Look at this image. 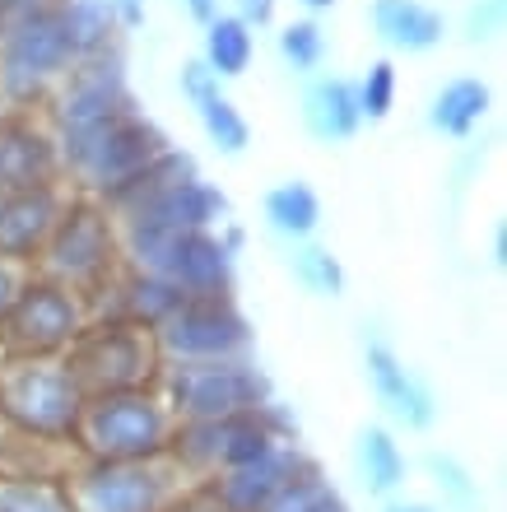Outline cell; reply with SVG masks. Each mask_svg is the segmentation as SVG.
<instances>
[{
    "instance_id": "cell-1",
    "label": "cell",
    "mask_w": 507,
    "mask_h": 512,
    "mask_svg": "<svg viewBox=\"0 0 507 512\" xmlns=\"http://www.w3.org/2000/svg\"><path fill=\"white\" fill-rule=\"evenodd\" d=\"M168 149V135L159 122H149L140 108H126L107 122L89 126L75 135H56V154H61V177L70 191L80 196H103L131 177L135 168H145L154 154Z\"/></svg>"
},
{
    "instance_id": "cell-2",
    "label": "cell",
    "mask_w": 507,
    "mask_h": 512,
    "mask_svg": "<svg viewBox=\"0 0 507 512\" xmlns=\"http://www.w3.org/2000/svg\"><path fill=\"white\" fill-rule=\"evenodd\" d=\"M173 429L177 419L163 405L159 387H131L89 396L75 438L89 461H149L168 452Z\"/></svg>"
},
{
    "instance_id": "cell-3",
    "label": "cell",
    "mask_w": 507,
    "mask_h": 512,
    "mask_svg": "<svg viewBox=\"0 0 507 512\" xmlns=\"http://www.w3.org/2000/svg\"><path fill=\"white\" fill-rule=\"evenodd\" d=\"M84 387L61 359H0V419L24 438L70 443L84 415Z\"/></svg>"
},
{
    "instance_id": "cell-4",
    "label": "cell",
    "mask_w": 507,
    "mask_h": 512,
    "mask_svg": "<svg viewBox=\"0 0 507 512\" xmlns=\"http://www.w3.org/2000/svg\"><path fill=\"white\" fill-rule=\"evenodd\" d=\"M38 275L47 280L66 284L75 294H89L107 275H117L121 270V229L117 219L107 215V205L94 201V196H80V191H70L66 210L56 219L52 238L42 247L38 256Z\"/></svg>"
},
{
    "instance_id": "cell-5",
    "label": "cell",
    "mask_w": 507,
    "mask_h": 512,
    "mask_svg": "<svg viewBox=\"0 0 507 512\" xmlns=\"http://www.w3.org/2000/svg\"><path fill=\"white\" fill-rule=\"evenodd\" d=\"M121 261L182 294H233V247L214 229H121Z\"/></svg>"
},
{
    "instance_id": "cell-6",
    "label": "cell",
    "mask_w": 507,
    "mask_h": 512,
    "mask_svg": "<svg viewBox=\"0 0 507 512\" xmlns=\"http://www.w3.org/2000/svg\"><path fill=\"white\" fill-rule=\"evenodd\" d=\"M154 387H159L163 405L173 410L177 424L224 419L270 405V378L252 364V354H242V359H201V364H163Z\"/></svg>"
},
{
    "instance_id": "cell-7",
    "label": "cell",
    "mask_w": 507,
    "mask_h": 512,
    "mask_svg": "<svg viewBox=\"0 0 507 512\" xmlns=\"http://www.w3.org/2000/svg\"><path fill=\"white\" fill-rule=\"evenodd\" d=\"M75 52L52 10L0 33V112H42L56 84L70 75Z\"/></svg>"
},
{
    "instance_id": "cell-8",
    "label": "cell",
    "mask_w": 507,
    "mask_h": 512,
    "mask_svg": "<svg viewBox=\"0 0 507 512\" xmlns=\"http://www.w3.org/2000/svg\"><path fill=\"white\" fill-rule=\"evenodd\" d=\"M84 326L89 312L75 289L47 280L38 270H24L10 312L0 322V359H61Z\"/></svg>"
},
{
    "instance_id": "cell-9",
    "label": "cell",
    "mask_w": 507,
    "mask_h": 512,
    "mask_svg": "<svg viewBox=\"0 0 507 512\" xmlns=\"http://www.w3.org/2000/svg\"><path fill=\"white\" fill-rule=\"evenodd\" d=\"M284 438H289V424H284V415L270 401L261 410H242V415L177 424L168 457L182 466V475H219L256 461L266 447L284 443Z\"/></svg>"
},
{
    "instance_id": "cell-10",
    "label": "cell",
    "mask_w": 507,
    "mask_h": 512,
    "mask_svg": "<svg viewBox=\"0 0 507 512\" xmlns=\"http://www.w3.org/2000/svg\"><path fill=\"white\" fill-rule=\"evenodd\" d=\"M61 364L70 368V378L84 387V396L98 391H131V387H154L163 368V354L154 345V331L131 322H89L75 336Z\"/></svg>"
},
{
    "instance_id": "cell-11",
    "label": "cell",
    "mask_w": 507,
    "mask_h": 512,
    "mask_svg": "<svg viewBox=\"0 0 507 512\" xmlns=\"http://www.w3.org/2000/svg\"><path fill=\"white\" fill-rule=\"evenodd\" d=\"M163 364H201V359H242L252 354V322L233 294H191L154 331Z\"/></svg>"
},
{
    "instance_id": "cell-12",
    "label": "cell",
    "mask_w": 507,
    "mask_h": 512,
    "mask_svg": "<svg viewBox=\"0 0 507 512\" xmlns=\"http://www.w3.org/2000/svg\"><path fill=\"white\" fill-rule=\"evenodd\" d=\"M66 494L75 512H163L182 494V466L168 452L149 461H89Z\"/></svg>"
},
{
    "instance_id": "cell-13",
    "label": "cell",
    "mask_w": 507,
    "mask_h": 512,
    "mask_svg": "<svg viewBox=\"0 0 507 512\" xmlns=\"http://www.w3.org/2000/svg\"><path fill=\"white\" fill-rule=\"evenodd\" d=\"M135 108L131 80H126V52L107 47L98 56H84L70 66V75L56 84V94L42 108V122L52 126V135H75L89 126L117 117V112Z\"/></svg>"
},
{
    "instance_id": "cell-14",
    "label": "cell",
    "mask_w": 507,
    "mask_h": 512,
    "mask_svg": "<svg viewBox=\"0 0 507 512\" xmlns=\"http://www.w3.org/2000/svg\"><path fill=\"white\" fill-rule=\"evenodd\" d=\"M47 182H66L52 126L42 112H0V196Z\"/></svg>"
},
{
    "instance_id": "cell-15",
    "label": "cell",
    "mask_w": 507,
    "mask_h": 512,
    "mask_svg": "<svg viewBox=\"0 0 507 512\" xmlns=\"http://www.w3.org/2000/svg\"><path fill=\"white\" fill-rule=\"evenodd\" d=\"M66 201H70L66 182L10 191V196L0 201V261H10V266H19V270L38 266V256H42V247H47V238H52Z\"/></svg>"
},
{
    "instance_id": "cell-16",
    "label": "cell",
    "mask_w": 507,
    "mask_h": 512,
    "mask_svg": "<svg viewBox=\"0 0 507 512\" xmlns=\"http://www.w3.org/2000/svg\"><path fill=\"white\" fill-rule=\"evenodd\" d=\"M224 215H228V196L196 173V177H182V182H168V187H159L140 205H131L117 219V229H168V233L219 229Z\"/></svg>"
},
{
    "instance_id": "cell-17",
    "label": "cell",
    "mask_w": 507,
    "mask_h": 512,
    "mask_svg": "<svg viewBox=\"0 0 507 512\" xmlns=\"http://www.w3.org/2000/svg\"><path fill=\"white\" fill-rule=\"evenodd\" d=\"M312 461L303 457V447L294 443V438H284V443L266 447L256 461H247V466H233V471H219L210 480V489L219 494V503H224L228 512H261L270 503V494L275 489H284L294 475H303Z\"/></svg>"
},
{
    "instance_id": "cell-18",
    "label": "cell",
    "mask_w": 507,
    "mask_h": 512,
    "mask_svg": "<svg viewBox=\"0 0 507 512\" xmlns=\"http://www.w3.org/2000/svg\"><path fill=\"white\" fill-rule=\"evenodd\" d=\"M363 364H368V382H373L377 401L387 405L405 429H433V419H438V396L428 391V382L419 378L414 368L401 364V354L391 350V345H382V340H368Z\"/></svg>"
},
{
    "instance_id": "cell-19",
    "label": "cell",
    "mask_w": 507,
    "mask_h": 512,
    "mask_svg": "<svg viewBox=\"0 0 507 512\" xmlns=\"http://www.w3.org/2000/svg\"><path fill=\"white\" fill-rule=\"evenodd\" d=\"M303 126L312 140L321 145H340V140H354L363 126L359 98H354V80L345 75H317V80L303 89Z\"/></svg>"
},
{
    "instance_id": "cell-20",
    "label": "cell",
    "mask_w": 507,
    "mask_h": 512,
    "mask_svg": "<svg viewBox=\"0 0 507 512\" xmlns=\"http://www.w3.org/2000/svg\"><path fill=\"white\" fill-rule=\"evenodd\" d=\"M373 33L391 52L419 56V52H433L442 42L447 19L433 5H424V0H373Z\"/></svg>"
},
{
    "instance_id": "cell-21",
    "label": "cell",
    "mask_w": 507,
    "mask_h": 512,
    "mask_svg": "<svg viewBox=\"0 0 507 512\" xmlns=\"http://www.w3.org/2000/svg\"><path fill=\"white\" fill-rule=\"evenodd\" d=\"M494 108V89L475 75H461V80H447L428 103V126L438 135H452V140H466V135L480 131V122Z\"/></svg>"
},
{
    "instance_id": "cell-22",
    "label": "cell",
    "mask_w": 507,
    "mask_h": 512,
    "mask_svg": "<svg viewBox=\"0 0 507 512\" xmlns=\"http://www.w3.org/2000/svg\"><path fill=\"white\" fill-rule=\"evenodd\" d=\"M56 24L66 33L75 61L98 56L107 47H121V24L112 0H56Z\"/></svg>"
},
{
    "instance_id": "cell-23",
    "label": "cell",
    "mask_w": 507,
    "mask_h": 512,
    "mask_svg": "<svg viewBox=\"0 0 507 512\" xmlns=\"http://www.w3.org/2000/svg\"><path fill=\"white\" fill-rule=\"evenodd\" d=\"M354 471H359L363 489L368 494H396L405 485V471H410V461H405L401 443L391 438V429L382 424H368V429L354 438Z\"/></svg>"
},
{
    "instance_id": "cell-24",
    "label": "cell",
    "mask_w": 507,
    "mask_h": 512,
    "mask_svg": "<svg viewBox=\"0 0 507 512\" xmlns=\"http://www.w3.org/2000/svg\"><path fill=\"white\" fill-rule=\"evenodd\" d=\"M256 56V33L242 24L238 14H214L210 24H205V47H201V61L210 70L214 80H238L247 75Z\"/></svg>"
},
{
    "instance_id": "cell-25",
    "label": "cell",
    "mask_w": 507,
    "mask_h": 512,
    "mask_svg": "<svg viewBox=\"0 0 507 512\" xmlns=\"http://www.w3.org/2000/svg\"><path fill=\"white\" fill-rule=\"evenodd\" d=\"M266 224L270 233H280L284 243H307L321 224V196L307 182H280L266 191Z\"/></svg>"
},
{
    "instance_id": "cell-26",
    "label": "cell",
    "mask_w": 507,
    "mask_h": 512,
    "mask_svg": "<svg viewBox=\"0 0 507 512\" xmlns=\"http://www.w3.org/2000/svg\"><path fill=\"white\" fill-rule=\"evenodd\" d=\"M191 108H196L201 131L210 135V145L219 149V154H242V149L252 145V126H247V117L238 112V103L224 94V84H219L214 94H205L201 103H191Z\"/></svg>"
},
{
    "instance_id": "cell-27",
    "label": "cell",
    "mask_w": 507,
    "mask_h": 512,
    "mask_svg": "<svg viewBox=\"0 0 507 512\" xmlns=\"http://www.w3.org/2000/svg\"><path fill=\"white\" fill-rule=\"evenodd\" d=\"M289 270H294V280L303 284L307 294H317V298L345 294V266H340V256H335L331 247H317L312 238H307V243H294Z\"/></svg>"
},
{
    "instance_id": "cell-28",
    "label": "cell",
    "mask_w": 507,
    "mask_h": 512,
    "mask_svg": "<svg viewBox=\"0 0 507 512\" xmlns=\"http://www.w3.org/2000/svg\"><path fill=\"white\" fill-rule=\"evenodd\" d=\"M0 512H75V503L56 480L14 475V480H0Z\"/></svg>"
},
{
    "instance_id": "cell-29",
    "label": "cell",
    "mask_w": 507,
    "mask_h": 512,
    "mask_svg": "<svg viewBox=\"0 0 507 512\" xmlns=\"http://www.w3.org/2000/svg\"><path fill=\"white\" fill-rule=\"evenodd\" d=\"M275 47H280V61L294 75H312V70L326 61V33H321V24L307 14V19H294V24L280 28V38H275Z\"/></svg>"
},
{
    "instance_id": "cell-30",
    "label": "cell",
    "mask_w": 507,
    "mask_h": 512,
    "mask_svg": "<svg viewBox=\"0 0 507 512\" xmlns=\"http://www.w3.org/2000/svg\"><path fill=\"white\" fill-rule=\"evenodd\" d=\"M335 499H340V494H335L331 480H326L317 466H307V471L294 475L284 489H275L261 512H321L326 503H335Z\"/></svg>"
},
{
    "instance_id": "cell-31",
    "label": "cell",
    "mask_w": 507,
    "mask_h": 512,
    "mask_svg": "<svg viewBox=\"0 0 507 512\" xmlns=\"http://www.w3.org/2000/svg\"><path fill=\"white\" fill-rule=\"evenodd\" d=\"M354 98H359L363 122H387L396 98H401V75L391 61H373L363 80H354Z\"/></svg>"
},
{
    "instance_id": "cell-32",
    "label": "cell",
    "mask_w": 507,
    "mask_h": 512,
    "mask_svg": "<svg viewBox=\"0 0 507 512\" xmlns=\"http://www.w3.org/2000/svg\"><path fill=\"white\" fill-rule=\"evenodd\" d=\"M428 475H433V485L447 494V499H456V503H475L480 499V489H475V480H470V471L461 466L456 457H428Z\"/></svg>"
},
{
    "instance_id": "cell-33",
    "label": "cell",
    "mask_w": 507,
    "mask_h": 512,
    "mask_svg": "<svg viewBox=\"0 0 507 512\" xmlns=\"http://www.w3.org/2000/svg\"><path fill=\"white\" fill-rule=\"evenodd\" d=\"M507 24V0H475L466 10V38L470 42H494Z\"/></svg>"
},
{
    "instance_id": "cell-34",
    "label": "cell",
    "mask_w": 507,
    "mask_h": 512,
    "mask_svg": "<svg viewBox=\"0 0 507 512\" xmlns=\"http://www.w3.org/2000/svg\"><path fill=\"white\" fill-rule=\"evenodd\" d=\"M224 80H214L210 70H205V61H191V66H182V75H177V89L191 98V103H201L205 94H214Z\"/></svg>"
},
{
    "instance_id": "cell-35",
    "label": "cell",
    "mask_w": 507,
    "mask_h": 512,
    "mask_svg": "<svg viewBox=\"0 0 507 512\" xmlns=\"http://www.w3.org/2000/svg\"><path fill=\"white\" fill-rule=\"evenodd\" d=\"M163 512H228V508L219 503V494L210 485H201V489H182Z\"/></svg>"
},
{
    "instance_id": "cell-36",
    "label": "cell",
    "mask_w": 507,
    "mask_h": 512,
    "mask_svg": "<svg viewBox=\"0 0 507 512\" xmlns=\"http://www.w3.org/2000/svg\"><path fill=\"white\" fill-rule=\"evenodd\" d=\"M56 0H0V33L14 24H24V19H33V14L52 10Z\"/></svg>"
},
{
    "instance_id": "cell-37",
    "label": "cell",
    "mask_w": 507,
    "mask_h": 512,
    "mask_svg": "<svg viewBox=\"0 0 507 512\" xmlns=\"http://www.w3.org/2000/svg\"><path fill=\"white\" fill-rule=\"evenodd\" d=\"M275 10H280V0H238V10H233V14H238L242 24L256 33V28L275 24Z\"/></svg>"
},
{
    "instance_id": "cell-38",
    "label": "cell",
    "mask_w": 507,
    "mask_h": 512,
    "mask_svg": "<svg viewBox=\"0 0 507 512\" xmlns=\"http://www.w3.org/2000/svg\"><path fill=\"white\" fill-rule=\"evenodd\" d=\"M19 280H24V270L10 266V261H0V322H5V312H10L14 303V289H19Z\"/></svg>"
},
{
    "instance_id": "cell-39",
    "label": "cell",
    "mask_w": 507,
    "mask_h": 512,
    "mask_svg": "<svg viewBox=\"0 0 507 512\" xmlns=\"http://www.w3.org/2000/svg\"><path fill=\"white\" fill-rule=\"evenodd\" d=\"M112 10H117L121 33H131V28L145 24V0H112Z\"/></svg>"
},
{
    "instance_id": "cell-40",
    "label": "cell",
    "mask_w": 507,
    "mask_h": 512,
    "mask_svg": "<svg viewBox=\"0 0 507 512\" xmlns=\"http://www.w3.org/2000/svg\"><path fill=\"white\" fill-rule=\"evenodd\" d=\"M182 10H187L196 24H210L214 14H219V0H182Z\"/></svg>"
},
{
    "instance_id": "cell-41",
    "label": "cell",
    "mask_w": 507,
    "mask_h": 512,
    "mask_svg": "<svg viewBox=\"0 0 507 512\" xmlns=\"http://www.w3.org/2000/svg\"><path fill=\"white\" fill-rule=\"evenodd\" d=\"M494 261L498 266H507V229L498 224V233H494Z\"/></svg>"
},
{
    "instance_id": "cell-42",
    "label": "cell",
    "mask_w": 507,
    "mask_h": 512,
    "mask_svg": "<svg viewBox=\"0 0 507 512\" xmlns=\"http://www.w3.org/2000/svg\"><path fill=\"white\" fill-rule=\"evenodd\" d=\"M387 512H438V508H428V503H387Z\"/></svg>"
},
{
    "instance_id": "cell-43",
    "label": "cell",
    "mask_w": 507,
    "mask_h": 512,
    "mask_svg": "<svg viewBox=\"0 0 507 512\" xmlns=\"http://www.w3.org/2000/svg\"><path fill=\"white\" fill-rule=\"evenodd\" d=\"M298 5H303V10H307V14H321V10H331L335 0H298Z\"/></svg>"
},
{
    "instance_id": "cell-44",
    "label": "cell",
    "mask_w": 507,
    "mask_h": 512,
    "mask_svg": "<svg viewBox=\"0 0 507 512\" xmlns=\"http://www.w3.org/2000/svg\"><path fill=\"white\" fill-rule=\"evenodd\" d=\"M321 512H349V508H345V499H335V503H326Z\"/></svg>"
},
{
    "instance_id": "cell-45",
    "label": "cell",
    "mask_w": 507,
    "mask_h": 512,
    "mask_svg": "<svg viewBox=\"0 0 507 512\" xmlns=\"http://www.w3.org/2000/svg\"><path fill=\"white\" fill-rule=\"evenodd\" d=\"M0 201H5V196H0Z\"/></svg>"
}]
</instances>
